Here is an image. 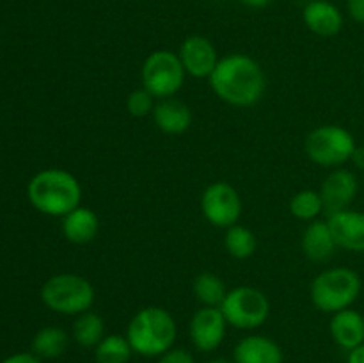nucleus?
I'll return each instance as SVG.
<instances>
[{
    "label": "nucleus",
    "instance_id": "obj_1",
    "mask_svg": "<svg viewBox=\"0 0 364 363\" xmlns=\"http://www.w3.org/2000/svg\"><path fill=\"white\" fill-rule=\"evenodd\" d=\"M208 80L213 93L233 107L255 105L267 88L262 66L245 53H231L219 59Z\"/></svg>",
    "mask_w": 364,
    "mask_h": 363
},
{
    "label": "nucleus",
    "instance_id": "obj_2",
    "mask_svg": "<svg viewBox=\"0 0 364 363\" xmlns=\"http://www.w3.org/2000/svg\"><path fill=\"white\" fill-rule=\"evenodd\" d=\"M27 198L38 212L50 217H64L80 206L82 185L70 171L48 167L31 178Z\"/></svg>",
    "mask_w": 364,
    "mask_h": 363
},
{
    "label": "nucleus",
    "instance_id": "obj_3",
    "mask_svg": "<svg viewBox=\"0 0 364 363\" xmlns=\"http://www.w3.org/2000/svg\"><path fill=\"white\" fill-rule=\"evenodd\" d=\"M178 326L174 317L160 306H146L132 317L127 335L132 351L146 358L162 356L173 349Z\"/></svg>",
    "mask_w": 364,
    "mask_h": 363
},
{
    "label": "nucleus",
    "instance_id": "obj_4",
    "mask_svg": "<svg viewBox=\"0 0 364 363\" xmlns=\"http://www.w3.org/2000/svg\"><path fill=\"white\" fill-rule=\"evenodd\" d=\"M361 278L348 267L326 269L311 281L309 295L320 312L336 313L347 310L358 301L361 294Z\"/></svg>",
    "mask_w": 364,
    "mask_h": 363
},
{
    "label": "nucleus",
    "instance_id": "obj_5",
    "mask_svg": "<svg viewBox=\"0 0 364 363\" xmlns=\"http://www.w3.org/2000/svg\"><path fill=\"white\" fill-rule=\"evenodd\" d=\"M95 287L80 274H55L41 287V301L46 308L60 315H80L89 312L95 305Z\"/></svg>",
    "mask_w": 364,
    "mask_h": 363
},
{
    "label": "nucleus",
    "instance_id": "obj_6",
    "mask_svg": "<svg viewBox=\"0 0 364 363\" xmlns=\"http://www.w3.org/2000/svg\"><path fill=\"white\" fill-rule=\"evenodd\" d=\"M358 148L355 139L340 125H322L306 137L304 149L311 162L323 167H336L348 162Z\"/></svg>",
    "mask_w": 364,
    "mask_h": 363
},
{
    "label": "nucleus",
    "instance_id": "obj_7",
    "mask_svg": "<svg viewBox=\"0 0 364 363\" xmlns=\"http://www.w3.org/2000/svg\"><path fill=\"white\" fill-rule=\"evenodd\" d=\"M183 64L178 53L171 50H155L146 57L141 68L142 88L148 89L156 100L173 98L185 84Z\"/></svg>",
    "mask_w": 364,
    "mask_h": 363
},
{
    "label": "nucleus",
    "instance_id": "obj_8",
    "mask_svg": "<svg viewBox=\"0 0 364 363\" xmlns=\"http://www.w3.org/2000/svg\"><path fill=\"white\" fill-rule=\"evenodd\" d=\"M219 308L230 326L245 331L263 326L270 315L269 298L255 287L231 288Z\"/></svg>",
    "mask_w": 364,
    "mask_h": 363
},
{
    "label": "nucleus",
    "instance_id": "obj_9",
    "mask_svg": "<svg viewBox=\"0 0 364 363\" xmlns=\"http://www.w3.org/2000/svg\"><path fill=\"white\" fill-rule=\"evenodd\" d=\"M201 210L212 226L228 230L238 224L242 217L240 194L228 182H213L203 191Z\"/></svg>",
    "mask_w": 364,
    "mask_h": 363
},
{
    "label": "nucleus",
    "instance_id": "obj_10",
    "mask_svg": "<svg viewBox=\"0 0 364 363\" xmlns=\"http://www.w3.org/2000/svg\"><path fill=\"white\" fill-rule=\"evenodd\" d=\"M226 327L228 322L220 308L203 306L192 315L188 335L198 351L212 352L219 349L226 338Z\"/></svg>",
    "mask_w": 364,
    "mask_h": 363
},
{
    "label": "nucleus",
    "instance_id": "obj_11",
    "mask_svg": "<svg viewBox=\"0 0 364 363\" xmlns=\"http://www.w3.org/2000/svg\"><path fill=\"white\" fill-rule=\"evenodd\" d=\"M181 64L191 77L210 78L219 63L215 46L205 36H188L180 46Z\"/></svg>",
    "mask_w": 364,
    "mask_h": 363
},
{
    "label": "nucleus",
    "instance_id": "obj_12",
    "mask_svg": "<svg viewBox=\"0 0 364 363\" xmlns=\"http://www.w3.org/2000/svg\"><path fill=\"white\" fill-rule=\"evenodd\" d=\"M359 191L358 177L348 169H334L329 177L323 180L320 187V196L323 199V209L329 214L341 212L350 209L352 201L355 199Z\"/></svg>",
    "mask_w": 364,
    "mask_h": 363
},
{
    "label": "nucleus",
    "instance_id": "obj_13",
    "mask_svg": "<svg viewBox=\"0 0 364 363\" xmlns=\"http://www.w3.org/2000/svg\"><path fill=\"white\" fill-rule=\"evenodd\" d=\"M333 237L338 248L347 251L364 253V212L358 210H341L327 217Z\"/></svg>",
    "mask_w": 364,
    "mask_h": 363
},
{
    "label": "nucleus",
    "instance_id": "obj_14",
    "mask_svg": "<svg viewBox=\"0 0 364 363\" xmlns=\"http://www.w3.org/2000/svg\"><path fill=\"white\" fill-rule=\"evenodd\" d=\"M235 363H283L279 345L263 335H249L233 349Z\"/></svg>",
    "mask_w": 364,
    "mask_h": 363
},
{
    "label": "nucleus",
    "instance_id": "obj_15",
    "mask_svg": "<svg viewBox=\"0 0 364 363\" xmlns=\"http://www.w3.org/2000/svg\"><path fill=\"white\" fill-rule=\"evenodd\" d=\"M331 337L345 351H354L364 344V317L355 310H341L333 313L329 324Z\"/></svg>",
    "mask_w": 364,
    "mask_h": 363
},
{
    "label": "nucleus",
    "instance_id": "obj_16",
    "mask_svg": "<svg viewBox=\"0 0 364 363\" xmlns=\"http://www.w3.org/2000/svg\"><path fill=\"white\" fill-rule=\"evenodd\" d=\"M153 121L156 127L169 135H180L192 125V110L187 103L174 98L160 100L153 109Z\"/></svg>",
    "mask_w": 364,
    "mask_h": 363
},
{
    "label": "nucleus",
    "instance_id": "obj_17",
    "mask_svg": "<svg viewBox=\"0 0 364 363\" xmlns=\"http://www.w3.org/2000/svg\"><path fill=\"white\" fill-rule=\"evenodd\" d=\"M304 23L316 36L331 38L341 31L343 16L334 4L327 2V0H311L304 7Z\"/></svg>",
    "mask_w": 364,
    "mask_h": 363
},
{
    "label": "nucleus",
    "instance_id": "obj_18",
    "mask_svg": "<svg viewBox=\"0 0 364 363\" xmlns=\"http://www.w3.org/2000/svg\"><path fill=\"white\" fill-rule=\"evenodd\" d=\"M100 231V219L89 206H77L73 212L63 217V235L71 244L84 246L96 238Z\"/></svg>",
    "mask_w": 364,
    "mask_h": 363
},
{
    "label": "nucleus",
    "instance_id": "obj_19",
    "mask_svg": "<svg viewBox=\"0 0 364 363\" xmlns=\"http://www.w3.org/2000/svg\"><path fill=\"white\" fill-rule=\"evenodd\" d=\"M336 241L333 237L329 223L322 219H315L308 224L302 235V251L313 262H326L334 255Z\"/></svg>",
    "mask_w": 364,
    "mask_h": 363
},
{
    "label": "nucleus",
    "instance_id": "obj_20",
    "mask_svg": "<svg viewBox=\"0 0 364 363\" xmlns=\"http://www.w3.org/2000/svg\"><path fill=\"white\" fill-rule=\"evenodd\" d=\"M70 337L63 327L46 326L32 338V352L41 359H55L66 352Z\"/></svg>",
    "mask_w": 364,
    "mask_h": 363
},
{
    "label": "nucleus",
    "instance_id": "obj_21",
    "mask_svg": "<svg viewBox=\"0 0 364 363\" xmlns=\"http://www.w3.org/2000/svg\"><path fill=\"white\" fill-rule=\"evenodd\" d=\"M103 337H105V322L98 313L89 310L77 315V320L73 322V340L80 347H96Z\"/></svg>",
    "mask_w": 364,
    "mask_h": 363
},
{
    "label": "nucleus",
    "instance_id": "obj_22",
    "mask_svg": "<svg viewBox=\"0 0 364 363\" xmlns=\"http://www.w3.org/2000/svg\"><path fill=\"white\" fill-rule=\"evenodd\" d=\"M192 292L203 306H215V308L223 305L228 294L223 278L213 273L198 274L192 283Z\"/></svg>",
    "mask_w": 364,
    "mask_h": 363
},
{
    "label": "nucleus",
    "instance_id": "obj_23",
    "mask_svg": "<svg viewBox=\"0 0 364 363\" xmlns=\"http://www.w3.org/2000/svg\"><path fill=\"white\" fill-rule=\"evenodd\" d=\"M132 354L130 342L123 335H107L95 347L96 363H128Z\"/></svg>",
    "mask_w": 364,
    "mask_h": 363
},
{
    "label": "nucleus",
    "instance_id": "obj_24",
    "mask_svg": "<svg viewBox=\"0 0 364 363\" xmlns=\"http://www.w3.org/2000/svg\"><path fill=\"white\" fill-rule=\"evenodd\" d=\"M224 246H226V251L233 258L247 260L255 255L258 241H256V235L249 228L242 226V224H235V226L226 230Z\"/></svg>",
    "mask_w": 364,
    "mask_h": 363
},
{
    "label": "nucleus",
    "instance_id": "obj_25",
    "mask_svg": "<svg viewBox=\"0 0 364 363\" xmlns=\"http://www.w3.org/2000/svg\"><path fill=\"white\" fill-rule=\"evenodd\" d=\"M323 210L326 209H323V199L320 196V191L304 189V191H299L297 194L291 196L290 199L291 216L301 221H309L311 223Z\"/></svg>",
    "mask_w": 364,
    "mask_h": 363
},
{
    "label": "nucleus",
    "instance_id": "obj_26",
    "mask_svg": "<svg viewBox=\"0 0 364 363\" xmlns=\"http://www.w3.org/2000/svg\"><path fill=\"white\" fill-rule=\"evenodd\" d=\"M155 96L148 91V89H134L127 98V110L134 117H146L153 114L155 109Z\"/></svg>",
    "mask_w": 364,
    "mask_h": 363
},
{
    "label": "nucleus",
    "instance_id": "obj_27",
    "mask_svg": "<svg viewBox=\"0 0 364 363\" xmlns=\"http://www.w3.org/2000/svg\"><path fill=\"white\" fill-rule=\"evenodd\" d=\"M156 363H196L194 356L187 351V349H169L167 352H164L162 356H159V362Z\"/></svg>",
    "mask_w": 364,
    "mask_h": 363
},
{
    "label": "nucleus",
    "instance_id": "obj_28",
    "mask_svg": "<svg viewBox=\"0 0 364 363\" xmlns=\"http://www.w3.org/2000/svg\"><path fill=\"white\" fill-rule=\"evenodd\" d=\"M0 363H41V358L36 356L34 352H16V354L7 356Z\"/></svg>",
    "mask_w": 364,
    "mask_h": 363
},
{
    "label": "nucleus",
    "instance_id": "obj_29",
    "mask_svg": "<svg viewBox=\"0 0 364 363\" xmlns=\"http://www.w3.org/2000/svg\"><path fill=\"white\" fill-rule=\"evenodd\" d=\"M348 13L359 23H364V0H348Z\"/></svg>",
    "mask_w": 364,
    "mask_h": 363
},
{
    "label": "nucleus",
    "instance_id": "obj_30",
    "mask_svg": "<svg viewBox=\"0 0 364 363\" xmlns=\"http://www.w3.org/2000/svg\"><path fill=\"white\" fill-rule=\"evenodd\" d=\"M347 363H364V344L348 352Z\"/></svg>",
    "mask_w": 364,
    "mask_h": 363
},
{
    "label": "nucleus",
    "instance_id": "obj_31",
    "mask_svg": "<svg viewBox=\"0 0 364 363\" xmlns=\"http://www.w3.org/2000/svg\"><path fill=\"white\" fill-rule=\"evenodd\" d=\"M350 160L355 164V167H359V169L364 171V146H358V148L354 149Z\"/></svg>",
    "mask_w": 364,
    "mask_h": 363
},
{
    "label": "nucleus",
    "instance_id": "obj_32",
    "mask_svg": "<svg viewBox=\"0 0 364 363\" xmlns=\"http://www.w3.org/2000/svg\"><path fill=\"white\" fill-rule=\"evenodd\" d=\"M249 7H265L270 0H242Z\"/></svg>",
    "mask_w": 364,
    "mask_h": 363
},
{
    "label": "nucleus",
    "instance_id": "obj_33",
    "mask_svg": "<svg viewBox=\"0 0 364 363\" xmlns=\"http://www.w3.org/2000/svg\"><path fill=\"white\" fill-rule=\"evenodd\" d=\"M208 363H230V362H226V359H223V358H215V359H210Z\"/></svg>",
    "mask_w": 364,
    "mask_h": 363
}]
</instances>
